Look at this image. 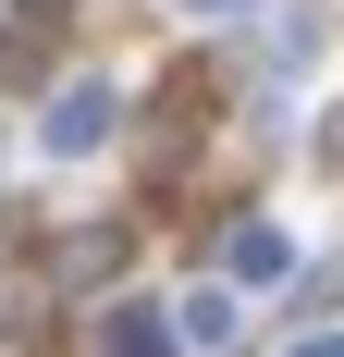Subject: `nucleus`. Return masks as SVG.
Instances as JSON below:
<instances>
[{
  "label": "nucleus",
  "mask_w": 344,
  "mask_h": 357,
  "mask_svg": "<svg viewBox=\"0 0 344 357\" xmlns=\"http://www.w3.org/2000/svg\"><path fill=\"white\" fill-rule=\"evenodd\" d=\"M99 136H111V99H99V86L49 99V148H62V160H74V148H99Z\"/></svg>",
  "instance_id": "obj_1"
},
{
  "label": "nucleus",
  "mask_w": 344,
  "mask_h": 357,
  "mask_svg": "<svg viewBox=\"0 0 344 357\" xmlns=\"http://www.w3.org/2000/svg\"><path fill=\"white\" fill-rule=\"evenodd\" d=\"M111 345H123V357H172V345H160V321H123Z\"/></svg>",
  "instance_id": "obj_2"
},
{
  "label": "nucleus",
  "mask_w": 344,
  "mask_h": 357,
  "mask_svg": "<svg viewBox=\"0 0 344 357\" xmlns=\"http://www.w3.org/2000/svg\"><path fill=\"white\" fill-rule=\"evenodd\" d=\"M197 13H234V0H197Z\"/></svg>",
  "instance_id": "obj_3"
}]
</instances>
